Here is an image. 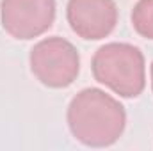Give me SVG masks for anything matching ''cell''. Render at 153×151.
I'll list each match as a JSON object with an SVG mask.
<instances>
[{
  "label": "cell",
  "instance_id": "5b68a950",
  "mask_svg": "<svg viewBox=\"0 0 153 151\" xmlns=\"http://www.w3.org/2000/svg\"><path fill=\"white\" fill-rule=\"evenodd\" d=\"M117 5L114 0H68L66 20L78 38L100 41L109 38L117 25Z\"/></svg>",
  "mask_w": 153,
  "mask_h": 151
},
{
  "label": "cell",
  "instance_id": "277c9868",
  "mask_svg": "<svg viewBox=\"0 0 153 151\" xmlns=\"http://www.w3.org/2000/svg\"><path fill=\"white\" fill-rule=\"evenodd\" d=\"M55 0H2L0 20L13 39L30 41L48 32L55 21Z\"/></svg>",
  "mask_w": 153,
  "mask_h": 151
},
{
  "label": "cell",
  "instance_id": "8992f818",
  "mask_svg": "<svg viewBox=\"0 0 153 151\" xmlns=\"http://www.w3.org/2000/svg\"><path fill=\"white\" fill-rule=\"evenodd\" d=\"M130 20L134 30L141 38L153 41V0H137Z\"/></svg>",
  "mask_w": 153,
  "mask_h": 151
},
{
  "label": "cell",
  "instance_id": "6da1fadb",
  "mask_svg": "<svg viewBox=\"0 0 153 151\" xmlns=\"http://www.w3.org/2000/svg\"><path fill=\"white\" fill-rule=\"evenodd\" d=\"M66 123L73 139L87 148H109L126 128V110L109 93L85 87L71 98Z\"/></svg>",
  "mask_w": 153,
  "mask_h": 151
},
{
  "label": "cell",
  "instance_id": "52a82bcc",
  "mask_svg": "<svg viewBox=\"0 0 153 151\" xmlns=\"http://www.w3.org/2000/svg\"><path fill=\"white\" fill-rule=\"evenodd\" d=\"M150 75H152V91H153V62H152V68H150Z\"/></svg>",
  "mask_w": 153,
  "mask_h": 151
},
{
  "label": "cell",
  "instance_id": "7a4b0ae2",
  "mask_svg": "<svg viewBox=\"0 0 153 151\" xmlns=\"http://www.w3.org/2000/svg\"><path fill=\"white\" fill-rule=\"evenodd\" d=\"M91 71L98 84L126 100L141 96L146 87L144 53L130 43L102 44L91 59Z\"/></svg>",
  "mask_w": 153,
  "mask_h": 151
},
{
  "label": "cell",
  "instance_id": "3957f363",
  "mask_svg": "<svg viewBox=\"0 0 153 151\" xmlns=\"http://www.w3.org/2000/svg\"><path fill=\"white\" fill-rule=\"evenodd\" d=\"M30 73L50 89H66L80 73V53L64 38L52 36L38 41L29 55Z\"/></svg>",
  "mask_w": 153,
  "mask_h": 151
}]
</instances>
